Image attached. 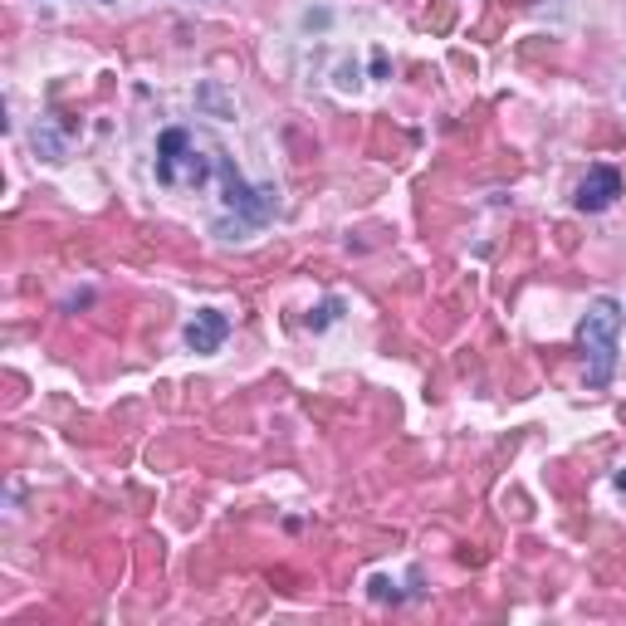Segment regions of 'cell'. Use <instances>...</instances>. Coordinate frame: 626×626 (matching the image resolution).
Here are the masks:
<instances>
[{
  "label": "cell",
  "mask_w": 626,
  "mask_h": 626,
  "mask_svg": "<svg viewBox=\"0 0 626 626\" xmlns=\"http://www.w3.org/2000/svg\"><path fill=\"white\" fill-rule=\"evenodd\" d=\"M616 338H622V309H616V299H592L583 313V328H577V342H583V358H587V387H606L612 381Z\"/></svg>",
  "instance_id": "obj_1"
},
{
  "label": "cell",
  "mask_w": 626,
  "mask_h": 626,
  "mask_svg": "<svg viewBox=\"0 0 626 626\" xmlns=\"http://www.w3.org/2000/svg\"><path fill=\"white\" fill-rule=\"evenodd\" d=\"M201 152V142H196L186 127H166L162 137H156V181L162 186H205L211 176H221V152L211 156H196Z\"/></svg>",
  "instance_id": "obj_2"
},
{
  "label": "cell",
  "mask_w": 626,
  "mask_h": 626,
  "mask_svg": "<svg viewBox=\"0 0 626 626\" xmlns=\"http://www.w3.org/2000/svg\"><path fill=\"white\" fill-rule=\"evenodd\" d=\"M616 196H622V172H616V166H592L573 201H577V211H606Z\"/></svg>",
  "instance_id": "obj_3"
},
{
  "label": "cell",
  "mask_w": 626,
  "mask_h": 626,
  "mask_svg": "<svg viewBox=\"0 0 626 626\" xmlns=\"http://www.w3.org/2000/svg\"><path fill=\"white\" fill-rule=\"evenodd\" d=\"M225 333H230V318H225L221 309H201L191 323H186V348H191V352H215L225 342Z\"/></svg>",
  "instance_id": "obj_4"
},
{
  "label": "cell",
  "mask_w": 626,
  "mask_h": 626,
  "mask_svg": "<svg viewBox=\"0 0 626 626\" xmlns=\"http://www.w3.org/2000/svg\"><path fill=\"white\" fill-rule=\"evenodd\" d=\"M616 489H622V494H626V470H622V475H616Z\"/></svg>",
  "instance_id": "obj_5"
}]
</instances>
